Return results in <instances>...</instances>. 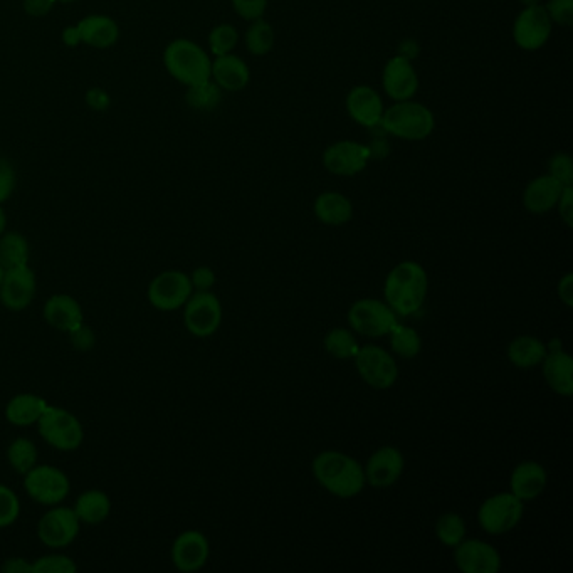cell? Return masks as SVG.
<instances>
[{
	"mask_svg": "<svg viewBox=\"0 0 573 573\" xmlns=\"http://www.w3.org/2000/svg\"><path fill=\"white\" fill-rule=\"evenodd\" d=\"M311 471L323 488L342 500H350L365 488L362 464L340 451H323L313 459Z\"/></svg>",
	"mask_w": 573,
	"mask_h": 573,
	"instance_id": "6da1fadb",
	"label": "cell"
},
{
	"mask_svg": "<svg viewBox=\"0 0 573 573\" xmlns=\"http://www.w3.org/2000/svg\"><path fill=\"white\" fill-rule=\"evenodd\" d=\"M429 290L426 269L416 261H402L385 279V303L397 316L414 315L421 310Z\"/></svg>",
	"mask_w": 573,
	"mask_h": 573,
	"instance_id": "7a4b0ae2",
	"label": "cell"
},
{
	"mask_svg": "<svg viewBox=\"0 0 573 573\" xmlns=\"http://www.w3.org/2000/svg\"><path fill=\"white\" fill-rule=\"evenodd\" d=\"M163 66L185 88L202 85L211 79V56L202 46L185 37L167 44L163 51Z\"/></svg>",
	"mask_w": 573,
	"mask_h": 573,
	"instance_id": "3957f363",
	"label": "cell"
},
{
	"mask_svg": "<svg viewBox=\"0 0 573 573\" xmlns=\"http://www.w3.org/2000/svg\"><path fill=\"white\" fill-rule=\"evenodd\" d=\"M380 128L404 142H422L436 130V116L429 106L414 98L394 101V105L385 108Z\"/></svg>",
	"mask_w": 573,
	"mask_h": 573,
	"instance_id": "277c9868",
	"label": "cell"
},
{
	"mask_svg": "<svg viewBox=\"0 0 573 573\" xmlns=\"http://www.w3.org/2000/svg\"><path fill=\"white\" fill-rule=\"evenodd\" d=\"M36 426L44 441L59 451H76L85 441V429L78 417L63 407L48 405Z\"/></svg>",
	"mask_w": 573,
	"mask_h": 573,
	"instance_id": "5b68a950",
	"label": "cell"
},
{
	"mask_svg": "<svg viewBox=\"0 0 573 573\" xmlns=\"http://www.w3.org/2000/svg\"><path fill=\"white\" fill-rule=\"evenodd\" d=\"M523 513V501L511 493H498L489 496L488 500H484L483 505L479 506L478 521L486 533L500 537L520 525Z\"/></svg>",
	"mask_w": 573,
	"mask_h": 573,
	"instance_id": "8992f818",
	"label": "cell"
},
{
	"mask_svg": "<svg viewBox=\"0 0 573 573\" xmlns=\"http://www.w3.org/2000/svg\"><path fill=\"white\" fill-rule=\"evenodd\" d=\"M348 323L363 337H385L397 325V313L385 301L363 298L350 306Z\"/></svg>",
	"mask_w": 573,
	"mask_h": 573,
	"instance_id": "52a82bcc",
	"label": "cell"
},
{
	"mask_svg": "<svg viewBox=\"0 0 573 573\" xmlns=\"http://www.w3.org/2000/svg\"><path fill=\"white\" fill-rule=\"evenodd\" d=\"M358 374L372 389L387 390L399 379V365L387 350L377 345H363L353 357Z\"/></svg>",
	"mask_w": 573,
	"mask_h": 573,
	"instance_id": "ba28073f",
	"label": "cell"
},
{
	"mask_svg": "<svg viewBox=\"0 0 573 573\" xmlns=\"http://www.w3.org/2000/svg\"><path fill=\"white\" fill-rule=\"evenodd\" d=\"M24 489L39 505L56 506L68 498L71 483L61 469L36 464L29 473L24 474Z\"/></svg>",
	"mask_w": 573,
	"mask_h": 573,
	"instance_id": "9c48e42d",
	"label": "cell"
},
{
	"mask_svg": "<svg viewBox=\"0 0 573 573\" xmlns=\"http://www.w3.org/2000/svg\"><path fill=\"white\" fill-rule=\"evenodd\" d=\"M185 328L194 337H212L222 323V305L211 291H194L184 305Z\"/></svg>",
	"mask_w": 573,
	"mask_h": 573,
	"instance_id": "30bf717a",
	"label": "cell"
},
{
	"mask_svg": "<svg viewBox=\"0 0 573 573\" xmlns=\"http://www.w3.org/2000/svg\"><path fill=\"white\" fill-rule=\"evenodd\" d=\"M553 22L542 4L525 6L513 22V41L523 51H538L550 41Z\"/></svg>",
	"mask_w": 573,
	"mask_h": 573,
	"instance_id": "8fae6325",
	"label": "cell"
},
{
	"mask_svg": "<svg viewBox=\"0 0 573 573\" xmlns=\"http://www.w3.org/2000/svg\"><path fill=\"white\" fill-rule=\"evenodd\" d=\"M194 293L189 274L182 271H163L152 279L148 286V301L160 311H175L184 308Z\"/></svg>",
	"mask_w": 573,
	"mask_h": 573,
	"instance_id": "7c38bea8",
	"label": "cell"
},
{
	"mask_svg": "<svg viewBox=\"0 0 573 573\" xmlns=\"http://www.w3.org/2000/svg\"><path fill=\"white\" fill-rule=\"evenodd\" d=\"M372 158L370 148L355 140H338L323 150L321 162L328 172L337 177H355L367 169Z\"/></svg>",
	"mask_w": 573,
	"mask_h": 573,
	"instance_id": "4fadbf2b",
	"label": "cell"
},
{
	"mask_svg": "<svg viewBox=\"0 0 573 573\" xmlns=\"http://www.w3.org/2000/svg\"><path fill=\"white\" fill-rule=\"evenodd\" d=\"M79 528L81 521L78 520L73 508L56 505L39 520L37 537L46 547L61 550L76 540Z\"/></svg>",
	"mask_w": 573,
	"mask_h": 573,
	"instance_id": "5bb4252c",
	"label": "cell"
},
{
	"mask_svg": "<svg viewBox=\"0 0 573 573\" xmlns=\"http://www.w3.org/2000/svg\"><path fill=\"white\" fill-rule=\"evenodd\" d=\"M382 88L392 101L412 100L419 91V74L412 59L402 54L390 58L382 73Z\"/></svg>",
	"mask_w": 573,
	"mask_h": 573,
	"instance_id": "9a60e30c",
	"label": "cell"
},
{
	"mask_svg": "<svg viewBox=\"0 0 573 573\" xmlns=\"http://www.w3.org/2000/svg\"><path fill=\"white\" fill-rule=\"evenodd\" d=\"M454 562L463 573H498L501 570V555L493 545L464 538L454 547Z\"/></svg>",
	"mask_w": 573,
	"mask_h": 573,
	"instance_id": "2e32d148",
	"label": "cell"
},
{
	"mask_svg": "<svg viewBox=\"0 0 573 573\" xmlns=\"http://www.w3.org/2000/svg\"><path fill=\"white\" fill-rule=\"evenodd\" d=\"M36 286V274L29 264L7 269L0 283V301L7 310H26L36 296Z\"/></svg>",
	"mask_w": 573,
	"mask_h": 573,
	"instance_id": "e0dca14e",
	"label": "cell"
},
{
	"mask_svg": "<svg viewBox=\"0 0 573 573\" xmlns=\"http://www.w3.org/2000/svg\"><path fill=\"white\" fill-rule=\"evenodd\" d=\"M345 108L348 116L360 127L377 128L384 116V98L372 86H353L345 98Z\"/></svg>",
	"mask_w": 573,
	"mask_h": 573,
	"instance_id": "ac0fdd59",
	"label": "cell"
},
{
	"mask_svg": "<svg viewBox=\"0 0 573 573\" xmlns=\"http://www.w3.org/2000/svg\"><path fill=\"white\" fill-rule=\"evenodd\" d=\"M405 459L399 449L384 446L377 449L363 468L365 481L374 488H389L399 481L404 473Z\"/></svg>",
	"mask_w": 573,
	"mask_h": 573,
	"instance_id": "d6986e66",
	"label": "cell"
},
{
	"mask_svg": "<svg viewBox=\"0 0 573 573\" xmlns=\"http://www.w3.org/2000/svg\"><path fill=\"white\" fill-rule=\"evenodd\" d=\"M211 555V545L204 533L187 530L175 538L172 545V563L180 572H197L206 565Z\"/></svg>",
	"mask_w": 573,
	"mask_h": 573,
	"instance_id": "ffe728a7",
	"label": "cell"
},
{
	"mask_svg": "<svg viewBox=\"0 0 573 573\" xmlns=\"http://www.w3.org/2000/svg\"><path fill=\"white\" fill-rule=\"evenodd\" d=\"M211 79L222 91L236 93L249 85L251 69L237 54H224L212 59Z\"/></svg>",
	"mask_w": 573,
	"mask_h": 573,
	"instance_id": "44dd1931",
	"label": "cell"
},
{
	"mask_svg": "<svg viewBox=\"0 0 573 573\" xmlns=\"http://www.w3.org/2000/svg\"><path fill=\"white\" fill-rule=\"evenodd\" d=\"M548 474L537 461H523L518 464L510 478V493L518 500L533 501L547 488Z\"/></svg>",
	"mask_w": 573,
	"mask_h": 573,
	"instance_id": "7402d4cb",
	"label": "cell"
},
{
	"mask_svg": "<svg viewBox=\"0 0 573 573\" xmlns=\"http://www.w3.org/2000/svg\"><path fill=\"white\" fill-rule=\"evenodd\" d=\"M81 44L95 49H110L120 39V26L105 14H90L76 24Z\"/></svg>",
	"mask_w": 573,
	"mask_h": 573,
	"instance_id": "603a6c76",
	"label": "cell"
},
{
	"mask_svg": "<svg viewBox=\"0 0 573 573\" xmlns=\"http://www.w3.org/2000/svg\"><path fill=\"white\" fill-rule=\"evenodd\" d=\"M563 189L565 187L550 175H538L537 179L530 180L525 187L523 206L530 214H547L557 207Z\"/></svg>",
	"mask_w": 573,
	"mask_h": 573,
	"instance_id": "cb8c5ba5",
	"label": "cell"
},
{
	"mask_svg": "<svg viewBox=\"0 0 573 573\" xmlns=\"http://www.w3.org/2000/svg\"><path fill=\"white\" fill-rule=\"evenodd\" d=\"M44 318L59 332L71 333L85 323L83 308L73 296L54 295L44 305Z\"/></svg>",
	"mask_w": 573,
	"mask_h": 573,
	"instance_id": "d4e9b609",
	"label": "cell"
},
{
	"mask_svg": "<svg viewBox=\"0 0 573 573\" xmlns=\"http://www.w3.org/2000/svg\"><path fill=\"white\" fill-rule=\"evenodd\" d=\"M543 379L555 394L570 397L573 394V358L565 350L548 352L540 363Z\"/></svg>",
	"mask_w": 573,
	"mask_h": 573,
	"instance_id": "484cf974",
	"label": "cell"
},
{
	"mask_svg": "<svg viewBox=\"0 0 573 573\" xmlns=\"http://www.w3.org/2000/svg\"><path fill=\"white\" fill-rule=\"evenodd\" d=\"M313 212H315L316 219L323 222L325 226H345L347 222L352 221V200L342 192L326 190V192H321L313 202Z\"/></svg>",
	"mask_w": 573,
	"mask_h": 573,
	"instance_id": "4316f807",
	"label": "cell"
},
{
	"mask_svg": "<svg viewBox=\"0 0 573 573\" xmlns=\"http://www.w3.org/2000/svg\"><path fill=\"white\" fill-rule=\"evenodd\" d=\"M48 402L34 394H19L9 400L6 407V419L12 426H34L48 409Z\"/></svg>",
	"mask_w": 573,
	"mask_h": 573,
	"instance_id": "83f0119b",
	"label": "cell"
},
{
	"mask_svg": "<svg viewBox=\"0 0 573 573\" xmlns=\"http://www.w3.org/2000/svg\"><path fill=\"white\" fill-rule=\"evenodd\" d=\"M74 513L78 520L85 525H100L110 516L111 500L110 496L100 491V489H90L83 495H79L74 503Z\"/></svg>",
	"mask_w": 573,
	"mask_h": 573,
	"instance_id": "f1b7e54d",
	"label": "cell"
},
{
	"mask_svg": "<svg viewBox=\"0 0 573 573\" xmlns=\"http://www.w3.org/2000/svg\"><path fill=\"white\" fill-rule=\"evenodd\" d=\"M545 355H547V345L540 338L531 335L516 337L515 340H511L506 350V357L518 368L537 367L543 362Z\"/></svg>",
	"mask_w": 573,
	"mask_h": 573,
	"instance_id": "f546056e",
	"label": "cell"
},
{
	"mask_svg": "<svg viewBox=\"0 0 573 573\" xmlns=\"http://www.w3.org/2000/svg\"><path fill=\"white\" fill-rule=\"evenodd\" d=\"M31 249L26 237L19 232H4L0 236V266L4 271L29 264Z\"/></svg>",
	"mask_w": 573,
	"mask_h": 573,
	"instance_id": "4dcf8cb0",
	"label": "cell"
},
{
	"mask_svg": "<svg viewBox=\"0 0 573 573\" xmlns=\"http://www.w3.org/2000/svg\"><path fill=\"white\" fill-rule=\"evenodd\" d=\"M274 43H276V32L264 17L251 21L244 34V44L249 54H253L256 58L268 56L273 51Z\"/></svg>",
	"mask_w": 573,
	"mask_h": 573,
	"instance_id": "1f68e13d",
	"label": "cell"
},
{
	"mask_svg": "<svg viewBox=\"0 0 573 573\" xmlns=\"http://www.w3.org/2000/svg\"><path fill=\"white\" fill-rule=\"evenodd\" d=\"M390 347L395 355L399 357L416 358L422 350V338L412 326L402 325L397 321V325L390 330Z\"/></svg>",
	"mask_w": 573,
	"mask_h": 573,
	"instance_id": "d6a6232c",
	"label": "cell"
},
{
	"mask_svg": "<svg viewBox=\"0 0 573 573\" xmlns=\"http://www.w3.org/2000/svg\"><path fill=\"white\" fill-rule=\"evenodd\" d=\"M323 345H325L326 352L338 360H353V357L357 355L358 348H360L357 338L347 328L330 330L325 335Z\"/></svg>",
	"mask_w": 573,
	"mask_h": 573,
	"instance_id": "836d02e7",
	"label": "cell"
},
{
	"mask_svg": "<svg viewBox=\"0 0 573 573\" xmlns=\"http://www.w3.org/2000/svg\"><path fill=\"white\" fill-rule=\"evenodd\" d=\"M7 461L16 473L24 476L37 464L36 444L26 437H19L16 441H12L7 449Z\"/></svg>",
	"mask_w": 573,
	"mask_h": 573,
	"instance_id": "e575fe53",
	"label": "cell"
},
{
	"mask_svg": "<svg viewBox=\"0 0 573 573\" xmlns=\"http://www.w3.org/2000/svg\"><path fill=\"white\" fill-rule=\"evenodd\" d=\"M221 98L222 90L212 79L202 83V85L190 86L187 88V95H185L187 105L199 111L216 110L221 103Z\"/></svg>",
	"mask_w": 573,
	"mask_h": 573,
	"instance_id": "d590c367",
	"label": "cell"
},
{
	"mask_svg": "<svg viewBox=\"0 0 573 573\" xmlns=\"http://www.w3.org/2000/svg\"><path fill=\"white\" fill-rule=\"evenodd\" d=\"M436 537L442 545L454 548L466 538V523L458 513H444L436 523Z\"/></svg>",
	"mask_w": 573,
	"mask_h": 573,
	"instance_id": "8d00e7d4",
	"label": "cell"
},
{
	"mask_svg": "<svg viewBox=\"0 0 573 573\" xmlns=\"http://www.w3.org/2000/svg\"><path fill=\"white\" fill-rule=\"evenodd\" d=\"M207 43H209V51L214 58L234 53V49L239 44V31H237L236 26H232L229 22H222V24L212 27V31L207 37Z\"/></svg>",
	"mask_w": 573,
	"mask_h": 573,
	"instance_id": "74e56055",
	"label": "cell"
},
{
	"mask_svg": "<svg viewBox=\"0 0 573 573\" xmlns=\"http://www.w3.org/2000/svg\"><path fill=\"white\" fill-rule=\"evenodd\" d=\"M21 515V503L16 493L0 484V528L14 525Z\"/></svg>",
	"mask_w": 573,
	"mask_h": 573,
	"instance_id": "f35d334b",
	"label": "cell"
},
{
	"mask_svg": "<svg viewBox=\"0 0 573 573\" xmlns=\"http://www.w3.org/2000/svg\"><path fill=\"white\" fill-rule=\"evenodd\" d=\"M78 565L66 555H46L32 563V573H76Z\"/></svg>",
	"mask_w": 573,
	"mask_h": 573,
	"instance_id": "ab89813d",
	"label": "cell"
},
{
	"mask_svg": "<svg viewBox=\"0 0 573 573\" xmlns=\"http://www.w3.org/2000/svg\"><path fill=\"white\" fill-rule=\"evenodd\" d=\"M548 175L560 182L563 187L573 185V160L568 153H553L548 160Z\"/></svg>",
	"mask_w": 573,
	"mask_h": 573,
	"instance_id": "60d3db41",
	"label": "cell"
},
{
	"mask_svg": "<svg viewBox=\"0 0 573 573\" xmlns=\"http://www.w3.org/2000/svg\"><path fill=\"white\" fill-rule=\"evenodd\" d=\"M545 11L552 19L553 26L570 27L573 24V0H548Z\"/></svg>",
	"mask_w": 573,
	"mask_h": 573,
	"instance_id": "b9f144b4",
	"label": "cell"
},
{
	"mask_svg": "<svg viewBox=\"0 0 573 573\" xmlns=\"http://www.w3.org/2000/svg\"><path fill=\"white\" fill-rule=\"evenodd\" d=\"M232 9L244 21H256L264 16L269 0H231Z\"/></svg>",
	"mask_w": 573,
	"mask_h": 573,
	"instance_id": "7bdbcfd3",
	"label": "cell"
},
{
	"mask_svg": "<svg viewBox=\"0 0 573 573\" xmlns=\"http://www.w3.org/2000/svg\"><path fill=\"white\" fill-rule=\"evenodd\" d=\"M16 169L7 158H0V206L11 199L16 190Z\"/></svg>",
	"mask_w": 573,
	"mask_h": 573,
	"instance_id": "ee69618b",
	"label": "cell"
},
{
	"mask_svg": "<svg viewBox=\"0 0 573 573\" xmlns=\"http://www.w3.org/2000/svg\"><path fill=\"white\" fill-rule=\"evenodd\" d=\"M85 101L88 108H90L91 111H96V113H105V111L110 110V93L103 90V88H98V86L86 91Z\"/></svg>",
	"mask_w": 573,
	"mask_h": 573,
	"instance_id": "f6af8a7d",
	"label": "cell"
},
{
	"mask_svg": "<svg viewBox=\"0 0 573 573\" xmlns=\"http://www.w3.org/2000/svg\"><path fill=\"white\" fill-rule=\"evenodd\" d=\"M189 278L194 291H211L216 284V273L209 266H199Z\"/></svg>",
	"mask_w": 573,
	"mask_h": 573,
	"instance_id": "bcb514c9",
	"label": "cell"
},
{
	"mask_svg": "<svg viewBox=\"0 0 573 573\" xmlns=\"http://www.w3.org/2000/svg\"><path fill=\"white\" fill-rule=\"evenodd\" d=\"M558 216L562 219L563 224L567 227L573 226V185L563 189L560 199H558L557 207Z\"/></svg>",
	"mask_w": 573,
	"mask_h": 573,
	"instance_id": "7dc6e473",
	"label": "cell"
},
{
	"mask_svg": "<svg viewBox=\"0 0 573 573\" xmlns=\"http://www.w3.org/2000/svg\"><path fill=\"white\" fill-rule=\"evenodd\" d=\"M58 0H22V9L27 16L46 17L53 11Z\"/></svg>",
	"mask_w": 573,
	"mask_h": 573,
	"instance_id": "c3c4849f",
	"label": "cell"
},
{
	"mask_svg": "<svg viewBox=\"0 0 573 573\" xmlns=\"http://www.w3.org/2000/svg\"><path fill=\"white\" fill-rule=\"evenodd\" d=\"M69 337H71V342L78 350H90L95 345V335L85 323L76 328L74 332L69 333Z\"/></svg>",
	"mask_w": 573,
	"mask_h": 573,
	"instance_id": "681fc988",
	"label": "cell"
},
{
	"mask_svg": "<svg viewBox=\"0 0 573 573\" xmlns=\"http://www.w3.org/2000/svg\"><path fill=\"white\" fill-rule=\"evenodd\" d=\"M558 298L562 300L563 305L572 308L573 306V274L567 273L558 283Z\"/></svg>",
	"mask_w": 573,
	"mask_h": 573,
	"instance_id": "f907efd6",
	"label": "cell"
},
{
	"mask_svg": "<svg viewBox=\"0 0 573 573\" xmlns=\"http://www.w3.org/2000/svg\"><path fill=\"white\" fill-rule=\"evenodd\" d=\"M2 572L32 573V563L26 562L24 558H9V560L2 565Z\"/></svg>",
	"mask_w": 573,
	"mask_h": 573,
	"instance_id": "816d5d0a",
	"label": "cell"
},
{
	"mask_svg": "<svg viewBox=\"0 0 573 573\" xmlns=\"http://www.w3.org/2000/svg\"><path fill=\"white\" fill-rule=\"evenodd\" d=\"M61 39H63V43L66 48H78L79 44H81V37H79V31L76 24H74V26L64 27Z\"/></svg>",
	"mask_w": 573,
	"mask_h": 573,
	"instance_id": "f5cc1de1",
	"label": "cell"
},
{
	"mask_svg": "<svg viewBox=\"0 0 573 573\" xmlns=\"http://www.w3.org/2000/svg\"><path fill=\"white\" fill-rule=\"evenodd\" d=\"M545 345H547V353L560 352V350H563L562 338H552V340H550L548 343H545Z\"/></svg>",
	"mask_w": 573,
	"mask_h": 573,
	"instance_id": "db71d44e",
	"label": "cell"
},
{
	"mask_svg": "<svg viewBox=\"0 0 573 573\" xmlns=\"http://www.w3.org/2000/svg\"><path fill=\"white\" fill-rule=\"evenodd\" d=\"M6 227H7L6 211H4V209H2V206H0V236H2L4 232H6Z\"/></svg>",
	"mask_w": 573,
	"mask_h": 573,
	"instance_id": "11a10c76",
	"label": "cell"
},
{
	"mask_svg": "<svg viewBox=\"0 0 573 573\" xmlns=\"http://www.w3.org/2000/svg\"><path fill=\"white\" fill-rule=\"evenodd\" d=\"M61 4H71V2H76V0H58Z\"/></svg>",
	"mask_w": 573,
	"mask_h": 573,
	"instance_id": "9f6ffc18",
	"label": "cell"
},
{
	"mask_svg": "<svg viewBox=\"0 0 573 573\" xmlns=\"http://www.w3.org/2000/svg\"><path fill=\"white\" fill-rule=\"evenodd\" d=\"M2 278H4V269L0 266V283H2Z\"/></svg>",
	"mask_w": 573,
	"mask_h": 573,
	"instance_id": "6f0895ef",
	"label": "cell"
}]
</instances>
